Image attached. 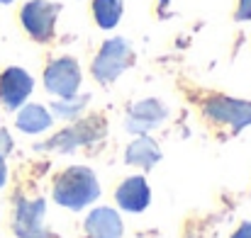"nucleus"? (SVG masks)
Instances as JSON below:
<instances>
[{"mask_svg": "<svg viewBox=\"0 0 251 238\" xmlns=\"http://www.w3.org/2000/svg\"><path fill=\"white\" fill-rule=\"evenodd\" d=\"M98 197H100V185L90 168H83V165L66 168L54 180V199L66 209H74V212L85 209Z\"/></svg>", "mask_w": 251, "mask_h": 238, "instance_id": "f257e3e1", "label": "nucleus"}, {"mask_svg": "<svg viewBox=\"0 0 251 238\" xmlns=\"http://www.w3.org/2000/svg\"><path fill=\"white\" fill-rule=\"evenodd\" d=\"M132 64V46L127 39L122 37H115V39H107L102 44V49L98 51L95 61H93V78L102 85L117 80L125 68Z\"/></svg>", "mask_w": 251, "mask_h": 238, "instance_id": "f03ea898", "label": "nucleus"}, {"mask_svg": "<svg viewBox=\"0 0 251 238\" xmlns=\"http://www.w3.org/2000/svg\"><path fill=\"white\" fill-rule=\"evenodd\" d=\"M61 12V5L59 2H49V0H29L22 12H20V20H22V27L27 29V34L37 42H49L54 37V24H56V17Z\"/></svg>", "mask_w": 251, "mask_h": 238, "instance_id": "7ed1b4c3", "label": "nucleus"}, {"mask_svg": "<svg viewBox=\"0 0 251 238\" xmlns=\"http://www.w3.org/2000/svg\"><path fill=\"white\" fill-rule=\"evenodd\" d=\"M102 134H105L102 119L90 117V119H83V122H78V124H74V127H69V129H64L61 134H56L54 139H49L42 149H56L59 153H71V151H76L78 146L93 144V141L100 139Z\"/></svg>", "mask_w": 251, "mask_h": 238, "instance_id": "20e7f679", "label": "nucleus"}, {"mask_svg": "<svg viewBox=\"0 0 251 238\" xmlns=\"http://www.w3.org/2000/svg\"><path fill=\"white\" fill-rule=\"evenodd\" d=\"M44 85L49 92L59 95V97H74L78 95V87H81V68H78V61L71 59V56H64V59H56L47 66L44 71Z\"/></svg>", "mask_w": 251, "mask_h": 238, "instance_id": "39448f33", "label": "nucleus"}, {"mask_svg": "<svg viewBox=\"0 0 251 238\" xmlns=\"http://www.w3.org/2000/svg\"><path fill=\"white\" fill-rule=\"evenodd\" d=\"M205 114L215 122H222V124H229L232 131H242L244 127L251 124V102L244 100H234V97H212L207 100L205 105Z\"/></svg>", "mask_w": 251, "mask_h": 238, "instance_id": "423d86ee", "label": "nucleus"}, {"mask_svg": "<svg viewBox=\"0 0 251 238\" xmlns=\"http://www.w3.org/2000/svg\"><path fill=\"white\" fill-rule=\"evenodd\" d=\"M44 207H47V202L42 197H37V199H17L15 219H12L15 234L20 238H49L44 224H42Z\"/></svg>", "mask_w": 251, "mask_h": 238, "instance_id": "0eeeda50", "label": "nucleus"}, {"mask_svg": "<svg viewBox=\"0 0 251 238\" xmlns=\"http://www.w3.org/2000/svg\"><path fill=\"white\" fill-rule=\"evenodd\" d=\"M32 90H34V80L25 68L12 66L0 73V105L5 109H10V112L17 109L29 97Z\"/></svg>", "mask_w": 251, "mask_h": 238, "instance_id": "6e6552de", "label": "nucleus"}, {"mask_svg": "<svg viewBox=\"0 0 251 238\" xmlns=\"http://www.w3.org/2000/svg\"><path fill=\"white\" fill-rule=\"evenodd\" d=\"M168 109L159 102V100H142L137 102L129 114H127V129L134 134H144L149 129H154L156 124H161L166 119Z\"/></svg>", "mask_w": 251, "mask_h": 238, "instance_id": "1a4fd4ad", "label": "nucleus"}, {"mask_svg": "<svg viewBox=\"0 0 251 238\" xmlns=\"http://www.w3.org/2000/svg\"><path fill=\"white\" fill-rule=\"evenodd\" d=\"M117 204L125 209V212H132V214H139L149 207L151 202V192H149V185L142 175H134V177H127L120 187H117Z\"/></svg>", "mask_w": 251, "mask_h": 238, "instance_id": "9d476101", "label": "nucleus"}, {"mask_svg": "<svg viewBox=\"0 0 251 238\" xmlns=\"http://www.w3.org/2000/svg\"><path fill=\"white\" fill-rule=\"evenodd\" d=\"M85 231L88 238H122V221L115 209L98 207L85 219Z\"/></svg>", "mask_w": 251, "mask_h": 238, "instance_id": "9b49d317", "label": "nucleus"}, {"mask_svg": "<svg viewBox=\"0 0 251 238\" xmlns=\"http://www.w3.org/2000/svg\"><path fill=\"white\" fill-rule=\"evenodd\" d=\"M125 160L129 165H139L144 170L154 168L159 160H161V151H159V144L151 139V136H139L137 141H132L127 146V153H125Z\"/></svg>", "mask_w": 251, "mask_h": 238, "instance_id": "f8f14e48", "label": "nucleus"}, {"mask_svg": "<svg viewBox=\"0 0 251 238\" xmlns=\"http://www.w3.org/2000/svg\"><path fill=\"white\" fill-rule=\"evenodd\" d=\"M51 122H54V117L42 105H27L17 114V129L25 134H39V131L49 129Z\"/></svg>", "mask_w": 251, "mask_h": 238, "instance_id": "ddd939ff", "label": "nucleus"}, {"mask_svg": "<svg viewBox=\"0 0 251 238\" xmlns=\"http://www.w3.org/2000/svg\"><path fill=\"white\" fill-rule=\"evenodd\" d=\"M93 17L102 29L117 27L122 17V0H93Z\"/></svg>", "mask_w": 251, "mask_h": 238, "instance_id": "4468645a", "label": "nucleus"}, {"mask_svg": "<svg viewBox=\"0 0 251 238\" xmlns=\"http://www.w3.org/2000/svg\"><path fill=\"white\" fill-rule=\"evenodd\" d=\"M88 95H74V97H61V100H56V102H51V112H56L59 117H64V119H74L78 112H83V107L88 105Z\"/></svg>", "mask_w": 251, "mask_h": 238, "instance_id": "2eb2a0df", "label": "nucleus"}, {"mask_svg": "<svg viewBox=\"0 0 251 238\" xmlns=\"http://www.w3.org/2000/svg\"><path fill=\"white\" fill-rule=\"evenodd\" d=\"M237 22H247L251 20V0H239V7H237Z\"/></svg>", "mask_w": 251, "mask_h": 238, "instance_id": "dca6fc26", "label": "nucleus"}, {"mask_svg": "<svg viewBox=\"0 0 251 238\" xmlns=\"http://www.w3.org/2000/svg\"><path fill=\"white\" fill-rule=\"evenodd\" d=\"M10 151H12V139L5 129H0V158H5Z\"/></svg>", "mask_w": 251, "mask_h": 238, "instance_id": "f3484780", "label": "nucleus"}, {"mask_svg": "<svg viewBox=\"0 0 251 238\" xmlns=\"http://www.w3.org/2000/svg\"><path fill=\"white\" fill-rule=\"evenodd\" d=\"M232 238H251V221L242 224V226L234 231V236H232Z\"/></svg>", "mask_w": 251, "mask_h": 238, "instance_id": "a211bd4d", "label": "nucleus"}, {"mask_svg": "<svg viewBox=\"0 0 251 238\" xmlns=\"http://www.w3.org/2000/svg\"><path fill=\"white\" fill-rule=\"evenodd\" d=\"M5 180H7V165H5V160L0 158V187L5 185Z\"/></svg>", "mask_w": 251, "mask_h": 238, "instance_id": "6ab92c4d", "label": "nucleus"}, {"mask_svg": "<svg viewBox=\"0 0 251 238\" xmlns=\"http://www.w3.org/2000/svg\"><path fill=\"white\" fill-rule=\"evenodd\" d=\"M159 2H161V10H164V7H166V5L171 2V0H159Z\"/></svg>", "mask_w": 251, "mask_h": 238, "instance_id": "aec40b11", "label": "nucleus"}, {"mask_svg": "<svg viewBox=\"0 0 251 238\" xmlns=\"http://www.w3.org/2000/svg\"><path fill=\"white\" fill-rule=\"evenodd\" d=\"M7 2H12V0H0V5H7Z\"/></svg>", "mask_w": 251, "mask_h": 238, "instance_id": "412c9836", "label": "nucleus"}]
</instances>
